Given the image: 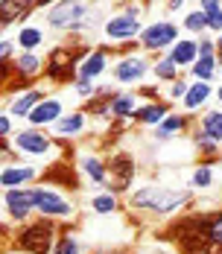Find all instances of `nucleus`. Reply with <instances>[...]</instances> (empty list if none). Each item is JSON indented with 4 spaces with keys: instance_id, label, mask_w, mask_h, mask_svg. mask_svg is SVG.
<instances>
[{
    "instance_id": "1",
    "label": "nucleus",
    "mask_w": 222,
    "mask_h": 254,
    "mask_svg": "<svg viewBox=\"0 0 222 254\" xmlns=\"http://www.w3.org/2000/svg\"><path fill=\"white\" fill-rule=\"evenodd\" d=\"M102 21L105 18H99V12L94 9V0H59L44 12L41 24L56 35H68L71 41L91 44V35L102 29Z\"/></svg>"
},
{
    "instance_id": "2",
    "label": "nucleus",
    "mask_w": 222,
    "mask_h": 254,
    "mask_svg": "<svg viewBox=\"0 0 222 254\" xmlns=\"http://www.w3.org/2000/svg\"><path fill=\"white\" fill-rule=\"evenodd\" d=\"M193 204L190 187H167V184H141L126 196V207L132 213H147V216H178Z\"/></svg>"
},
{
    "instance_id": "3",
    "label": "nucleus",
    "mask_w": 222,
    "mask_h": 254,
    "mask_svg": "<svg viewBox=\"0 0 222 254\" xmlns=\"http://www.w3.org/2000/svg\"><path fill=\"white\" fill-rule=\"evenodd\" d=\"M91 50L88 41H62L53 44L47 53V82L53 85H74L79 76V62L85 59V53Z\"/></svg>"
},
{
    "instance_id": "4",
    "label": "nucleus",
    "mask_w": 222,
    "mask_h": 254,
    "mask_svg": "<svg viewBox=\"0 0 222 254\" xmlns=\"http://www.w3.org/2000/svg\"><path fill=\"white\" fill-rule=\"evenodd\" d=\"M59 222L47 219V216H32L29 222L18 225L15 237H12V246L21 249L26 254H50L56 240H59Z\"/></svg>"
},
{
    "instance_id": "5",
    "label": "nucleus",
    "mask_w": 222,
    "mask_h": 254,
    "mask_svg": "<svg viewBox=\"0 0 222 254\" xmlns=\"http://www.w3.org/2000/svg\"><path fill=\"white\" fill-rule=\"evenodd\" d=\"M12 146L21 158H65V140H59L56 134H50L47 128H32V126H21L12 134Z\"/></svg>"
},
{
    "instance_id": "6",
    "label": "nucleus",
    "mask_w": 222,
    "mask_h": 254,
    "mask_svg": "<svg viewBox=\"0 0 222 254\" xmlns=\"http://www.w3.org/2000/svg\"><path fill=\"white\" fill-rule=\"evenodd\" d=\"M35 213L47 216L56 222H76L79 219V204L71 193L56 190L47 184H35Z\"/></svg>"
},
{
    "instance_id": "7",
    "label": "nucleus",
    "mask_w": 222,
    "mask_h": 254,
    "mask_svg": "<svg viewBox=\"0 0 222 254\" xmlns=\"http://www.w3.org/2000/svg\"><path fill=\"white\" fill-rule=\"evenodd\" d=\"M144 26H147V21L132 18V15L120 12V9H114V12L105 15V21H102L99 44L108 47V50H114V47H120V44H126V41H141Z\"/></svg>"
},
{
    "instance_id": "8",
    "label": "nucleus",
    "mask_w": 222,
    "mask_h": 254,
    "mask_svg": "<svg viewBox=\"0 0 222 254\" xmlns=\"http://www.w3.org/2000/svg\"><path fill=\"white\" fill-rule=\"evenodd\" d=\"M181 24L173 18H155L147 21L144 32H141V50L147 56H164V53L173 50V44L181 38Z\"/></svg>"
},
{
    "instance_id": "9",
    "label": "nucleus",
    "mask_w": 222,
    "mask_h": 254,
    "mask_svg": "<svg viewBox=\"0 0 222 254\" xmlns=\"http://www.w3.org/2000/svg\"><path fill=\"white\" fill-rule=\"evenodd\" d=\"M147 76H152V59L144 50L117 56L111 64V82L120 88H141L147 82Z\"/></svg>"
},
{
    "instance_id": "10",
    "label": "nucleus",
    "mask_w": 222,
    "mask_h": 254,
    "mask_svg": "<svg viewBox=\"0 0 222 254\" xmlns=\"http://www.w3.org/2000/svg\"><path fill=\"white\" fill-rule=\"evenodd\" d=\"M135 176H138V161L135 155L117 149V152L108 155V190L117 193V196H129L135 187Z\"/></svg>"
},
{
    "instance_id": "11",
    "label": "nucleus",
    "mask_w": 222,
    "mask_h": 254,
    "mask_svg": "<svg viewBox=\"0 0 222 254\" xmlns=\"http://www.w3.org/2000/svg\"><path fill=\"white\" fill-rule=\"evenodd\" d=\"M82 173H79V167H74L68 158H56V161H50V167H44V173H41V184H47V187H56V190H65V193H71L76 196L79 190H82Z\"/></svg>"
},
{
    "instance_id": "12",
    "label": "nucleus",
    "mask_w": 222,
    "mask_h": 254,
    "mask_svg": "<svg viewBox=\"0 0 222 254\" xmlns=\"http://www.w3.org/2000/svg\"><path fill=\"white\" fill-rule=\"evenodd\" d=\"M35 213V187H15V190H3V219L24 225Z\"/></svg>"
},
{
    "instance_id": "13",
    "label": "nucleus",
    "mask_w": 222,
    "mask_h": 254,
    "mask_svg": "<svg viewBox=\"0 0 222 254\" xmlns=\"http://www.w3.org/2000/svg\"><path fill=\"white\" fill-rule=\"evenodd\" d=\"M68 114V102H65V97H59V94H47L44 100L35 105V111L26 117V126L32 128H53L62 117Z\"/></svg>"
},
{
    "instance_id": "14",
    "label": "nucleus",
    "mask_w": 222,
    "mask_h": 254,
    "mask_svg": "<svg viewBox=\"0 0 222 254\" xmlns=\"http://www.w3.org/2000/svg\"><path fill=\"white\" fill-rule=\"evenodd\" d=\"M41 173H44V167H35V164H21V161L3 164V170H0V187L3 190L35 187V181L41 178Z\"/></svg>"
},
{
    "instance_id": "15",
    "label": "nucleus",
    "mask_w": 222,
    "mask_h": 254,
    "mask_svg": "<svg viewBox=\"0 0 222 254\" xmlns=\"http://www.w3.org/2000/svg\"><path fill=\"white\" fill-rule=\"evenodd\" d=\"M111 64H114L111 50H108V47H102V44H97V47H91V50L85 53V59L79 62V76H76V79L99 82L105 73H111Z\"/></svg>"
},
{
    "instance_id": "16",
    "label": "nucleus",
    "mask_w": 222,
    "mask_h": 254,
    "mask_svg": "<svg viewBox=\"0 0 222 254\" xmlns=\"http://www.w3.org/2000/svg\"><path fill=\"white\" fill-rule=\"evenodd\" d=\"M76 167L94 190H108V158H102L99 152H82Z\"/></svg>"
},
{
    "instance_id": "17",
    "label": "nucleus",
    "mask_w": 222,
    "mask_h": 254,
    "mask_svg": "<svg viewBox=\"0 0 222 254\" xmlns=\"http://www.w3.org/2000/svg\"><path fill=\"white\" fill-rule=\"evenodd\" d=\"M47 94H44V88L41 85H29V88H24V91H18V94H12V97H6V108L3 111H9L15 120H24L35 111V105L44 100Z\"/></svg>"
},
{
    "instance_id": "18",
    "label": "nucleus",
    "mask_w": 222,
    "mask_h": 254,
    "mask_svg": "<svg viewBox=\"0 0 222 254\" xmlns=\"http://www.w3.org/2000/svg\"><path fill=\"white\" fill-rule=\"evenodd\" d=\"M35 12H38V0H0V26L18 29L21 24L32 21Z\"/></svg>"
},
{
    "instance_id": "19",
    "label": "nucleus",
    "mask_w": 222,
    "mask_h": 254,
    "mask_svg": "<svg viewBox=\"0 0 222 254\" xmlns=\"http://www.w3.org/2000/svg\"><path fill=\"white\" fill-rule=\"evenodd\" d=\"M47 26L41 21H26L15 29V44H18V53H41V47H47Z\"/></svg>"
},
{
    "instance_id": "20",
    "label": "nucleus",
    "mask_w": 222,
    "mask_h": 254,
    "mask_svg": "<svg viewBox=\"0 0 222 254\" xmlns=\"http://www.w3.org/2000/svg\"><path fill=\"white\" fill-rule=\"evenodd\" d=\"M88 123H91V117H88V111H85V108H71V111H68L56 126L50 128V131H53L59 140H65V143H68V140H76L79 134H85V131H88Z\"/></svg>"
},
{
    "instance_id": "21",
    "label": "nucleus",
    "mask_w": 222,
    "mask_h": 254,
    "mask_svg": "<svg viewBox=\"0 0 222 254\" xmlns=\"http://www.w3.org/2000/svg\"><path fill=\"white\" fill-rule=\"evenodd\" d=\"M117 97V85H97V94L85 102V111L97 123H111V102Z\"/></svg>"
},
{
    "instance_id": "22",
    "label": "nucleus",
    "mask_w": 222,
    "mask_h": 254,
    "mask_svg": "<svg viewBox=\"0 0 222 254\" xmlns=\"http://www.w3.org/2000/svg\"><path fill=\"white\" fill-rule=\"evenodd\" d=\"M217 94V85L214 82H193L190 79V88L181 100V111L184 114H202L208 105H211V97Z\"/></svg>"
},
{
    "instance_id": "23",
    "label": "nucleus",
    "mask_w": 222,
    "mask_h": 254,
    "mask_svg": "<svg viewBox=\"0 0 222 254\" xmlns=\"http://www.w3.org/2000/svg\"><path fill=\"white\" fill-rule=\"evenodd\" d=\"M170 114H173V105H170V102L167 100H155V102H141L132 120H135V126L155 128V126H161Z\"/></svg>"
},
{
    "instance_id": "24",
    "label": "nucleus",
    "mask_w": 222,
    "mask_h": 254,
    "mask_svg": "<svg viewBox=\"0 0 222 254\" xmlns=\"http://www.w3.org/2000/svg\"><path fill=\"white\" fill-rule=\"evenodd\" d=\"M196 120H193V114H184V111H173L161 126L152 128V137L158 140V143H167V140H173V137H178L181 131H187V128L193 126Z\"/></svg>"
},
{
    "instance_id": "25",
    "label": "nucleus",
    "mask_w": 222,
    "mask_h": 254,
    "mask_svg": "<svg viewBox=\"0 0 222 254\" xmlns=\"http://www.w3.org/2000/svg\"><path fill=\"white\" fill-rule=\"evenodd\" d=\"M167 56L173 59V62L178 64V67H181V70H184V73H187V70H190V67H193V64L199 62V38L181 35V38H178V41L173 44V50L167 53Z\"/></svg>"
},
{
    "instance_id": "26",
    "label": "nucleus",
    "mask_w": 222,
    "mask_h": 254,
    "mask_svg": "<svg viewBox=\"0 0 222 254\" xmlns=\"http://www.w3.org/2000/svg\"><path fill=\"white\" fill-rule=\"evenodd\" d=\"M181 76H184V70L175 64L167 53L152 59V79H155L158 85H170V82H175V79H181Z\"/></svg>"
},
{
    "instance_id": "27",
    "label": "nucleus",
    "mask_w": 222,
    "mask_h": 254,
    "mask_svg": "<svg viewBox=\"0 0 222 254\" xmlns=\"http://www.w3.org/2000/svg\"><path fill=\"white\" fill-rule=\"evenodd\" d=\"M217 176H220V167L217 161H202L190 170V190H211L217 184Z\"/></svg>"
},
{
    "instance_id": "28",
    "label": "nucleus",
    "mask_w": 222,
    "mask_h": 254,
    "mask_svg": "<svg viewBox=\"0 0 222 254\" xmlns=\"http://www.w3.org/2000/svg\"><path fill=\"white\" fill-rule=\"evenodd\" d=\"M190 143H193V149H196L205 161H217L222 152V143H217L214 137H208L205 131H202V126L199 123H193L190 126Z\"/></svg>"
},
{
    "instance_id": "29",
    "label": "nucleus",
    "mask_w": 222,
    "mask_h": 254,
    "mask_svg": "<svg viewBox=\"0 0 222 254\" xmlns=\"http://www.w3.org/2000/svg\"><path fill=\"white\" fill-rule=\"evenodd\" d=\"M138 105H141L138 91H117V97L111 102V117H114V120H132L135 111H138ZM132 123H135V120H132Z\"/></svg>"
},
{
    "instance_id": "30",
    "label": "nucleus",
    "mask_w": 222,
    "mask_h": 254,
    "mask_svg": "<svg viewBox=\"0 0 222 254\" xmlns=\"http://www.w3.org/2000/svg\"><path fill=\"white\" fill-rule=\"evenodd\" d=\"M117 207H120V196L111 190H97L88 196V210L94 216H111V213H117Z\"/></svg>"
},
{
    "instance_id": "31",
    "label": "nucleus",
    "mask_w": 222,
    "mask_h": 254,
    "mask_svg": "<svg viewBox=\"0 0 222 254\" xmlns=\"http://www.w3.org/2000/svg\"><path fill=\"white\" fill-rule=\"evenodd\" d=\"M187 79H193V82H214L217 85V79H220L217 56H199V62L187 70Z\"/></svg>"
},
{
    "instance_id": "32",
    "label": "nucleus",
    "mask_w": 222,
    "mask_h": 254,
    "mask_svg": "<svg viewBox=\"0 0 222 254\" xmlns=\"http://www.w3.org/2000/svg\"><path fill=\"white\" fill-rule=\"evenodd\" d=\"M181 32L184 35H190V38H202V35H208V15L202 12V9H187L184 15H181Z\"/></svg>"
},
{
    "instance_id": "33",
    "label": "nucleus",
    "mask_w": 222,
    "mask_h": 254,
    "mask_svg": "<svg viewBox=\"0 0 222 254\" xmlns=\"http://www.w3.org/2000/svg\"><path fill=\"white\" fill-rule=\"evenodd\" d=\"M202 131L208 134V137H214L217 143H222V108H205L202 114H199L196 120Z\"/></svg>"
},
{
    "instance_id": "34",
    "label": "nucleus",
    "mask_w": 222,
    "mask_h": 254,
    "mask_svg": "<svg viewBox=\"0 0 222 254\" xmlns=\"http://www.w3.org/2000/svg\"><path fill=\"white\" fill-rule=\"evenodd\" d=\"M50 254H85L82 237H79L74 228H65L62 234H59V240H56V246H53Z\"/></svg>"
},
{
    "instance_id": "35",
    "label": "nucleus",
    "mask_w": 222,
    "mask_h": 254,
    "mask_svg": "<svg viewBox=\"0 0 222 254\" xmlns=\"http://www.w3.org/2000/svg\"><path fill=\"white\" fill-rule=\"evenodd\" d=\"M167 91H164V100L170 102H178L181 105V100H184V94H187V88H190V79L187 76H181V79H175V82H170V85H164Z\"/></svg>"
},
{
    "instance_id": "36",
    "label": "nucleus",
    "mask_w": 222,
    "mask_h": 254,
    "mask_svg": "<svg viewBox=\"0 0 222 254\" xmlns=\"http://www.w3.org/2000/svg\"><path fill=\"white\" fill-rule=\"evenodd\" d=\"M208 237H211V246L222 249V207L211 210V222H208Z\"/></svg>"
},
{
    "instance_id": "37",
    "label": "nucleus",
    "mask_w": 222,
    "mask_h": 254,
    "mask_svg": "<svg viewBox=\"0 0 222 254\" xmlns=\"http://www.w3.org/2000/svg\"><path fill=\"white\" fill-rule=\"evenodd\" d=\"M97 85L99 82H88V79H76L74 85H71V91H74V97L76 100H82V102H88L94 94H97Z\"/></svg>"
},
{
    "instance_id": "38",
    "label": "nucleus",
    "mask_w": 222,
    "mask_h": 254,
    "mask_svg": "<svg viewBox=\"0 0 222 254\" xmlns=\"http://www.w3.org/2000/svg\"><path fill=\"white\" fill-rule=\"evenodd\" d=\"M138 254H178V249H175L173 243H167L164 237H158L155 243H149V246H144Z\"/></svg>"
},
{
    "instance_id": "39",
    "label": "nucleus",
    "mask_w": 222,
    "mask_h": 254,
    "mask_svg": "<svg viewBox=\"0 0 222 254\" xmlns=\"http://www.w3.org/2000/svg\"><path fill=\"white\" fill-rule=\"evenodd\" d=\"M117 9L126 12V15H132V18H141V21H144V15H147V3H141V0H123Z\"/></svg>"
},
{
    "instance_id": "40",
    "label": "nucleus",
    "mask_w": 222,
    "mask_h": 254,
    "mask_svg": "<svg viewBox=\"0 0 222 254\" xmlns=\"http://www.w3.org/2000/svg\"><path fill=\"white\" fill-rule=\"evenodd\" d=\"M15 56H18L15 38H12V35H3V38H0V62H9V59H15Z\"/></svg>"
},
{
    "instance_id": "41",
    "label": "nucleus",
    "mask_w": 222,
    "mask_h": 254,
    "mask_svg": "<svg viewBox=\"0 0 222 254\" xmlns=\"http://www.w3.org/2000/svg\"><path fill=\"white\" fill-rule=\"evenodd\" d=\"M138 97H141V102H155V100H164V94H161V88L158 85H141L138 88Z\"/></svg>"
},
{
    "instance_id": "42",
    "label": "nucleus",
    "mask_w": 222,
    "mask_h": 254,
    "mask_svg": "<svg viewBox=\"0 0 222 254\" xmlns=\"http://www.w3.org/2000/svg\"><path fill=\"white\" fill-rule=\"evenodd\" d=\"M199 56H220V50H217V35H202L199 38Z\"/></svg>"
},
{
    "instance_id": "43",
    "label": "nucleus",
    "mask_w": 222,
    "mask_h": 254,
    "mask_svg": "<svg viewBox=\"0 0 222 254\" xmlns=\"http://www.w3.org/2000/svg\"><path fill=\"white\" fill-rule=\"evenodd\" d=\"M15 117L9 114V111H3L0 114V140H6V137H12L15 134V123H12Z\"/></svg>"
},
{
    "instance_id": "44",
    "label": "nucleus",
    "mask_w": 222,
    "mask_h": 254,
    "mask_svg": "<svg viewBox=\"0 0 222 254\" xmlns=\"http://www.w3.org/2000/svg\"><path fill=\"white\" fill-rule=\"evenodd\" d=\"M164 9L167 12H187V0H164Z\"/></svg>"
},
{
    "instance_id": "45",
    "label": "nucleus",
    "mask_w": 222,
    "mask_h": 254,
    "mask_svg": "<svg viewBox=\"0 0 222 254\" xmlns=\"http://www.w3.org/2000/svg\"><path fill=\"white\" fill-rule=\"evenodd\" d=\"M196 6L202 12H217V9H222V0H196Z\"/></svg>"
},
{
    "instance_id": "46",
    "label": "nucleus",
    "mask_w": 222,
    "mask_h": 254,
    "mask_svg": "<svg viewBox=\"0 0 222 254\" xmlns=\"http://www.w3.org/2000/svg\"><path fill=\"white\" fill-rule=\"evenodd\" d=\"M214 100H217V108H222V79L217 82V94H214Z\"/></svg>"
},
{
    "instance_id": "47",
    "label": "nucleus",
    "mask_w": 222,
    "mask_h": 254,
    "mask_svg": "<svg viewBox=\"0 0 222 254\" xmlns=\"http://www.w3.org/2000/svg\"><path fill=\"white\" fill-rule=\"evenodd\" d=\"M196 254H222V249H217V246H211V249H205V252H196Z\"/></svg>"
},
{
    "instance_id": "48",
    "label": "nucleus",
    "mask_w": 222,
    "mask_h": 254,
    "mask_svg": "<svg viewBox=\"0 0 222 254\" xmlns=\"http://www.w3.org/2000/svg\"><path fill=\"white\" fill-rule=\"evenodd\" d=\"M94 254H123V252H117V249H97Z\"/></svg>"
},
{
    "instance_id": "49",
    "label": "nucleus",
    "mask_w": 222,
    "mask_h": 254,
    "mask_svg": "<svg viewBox=\"0 0 222 254\" xmlns=\"http://www.w3.org/2000/svg\"><path fill=\"white\" fill-rule=\"evenodd\" d=\"M3 254H26V252H21V249H15V246H9V249H6Z\"/></svg>"
},
{
    "instance_id": "50",
    "label": "nucleus",
    "mask_w": 222,
    "mask_h": 254,
    "mask_svg": "<svg viewBox=\"0 0 222 254\" xmlns=\"http://www.w3.org/2000/svg\"><path fill=\"white\" fill-rule=\"evenodd\" d=\"M217 50L222 53V32H220V35H217Z\"/></svg>"
},
{
    "instance_id": "51",
    "label": "nucleus",
    "mask_w": 222,
    "mask_h": 254,
    "mask_svg": "<svg viewBox=\"0 0 222 254\" xmlns=\"http://www.w3.org/2000/svg\"><path fill=\"white\" fill-rule=\"evenodd\" d=\"M217 62H220V76H222V53L217 56Z\"/></svg>"
},
{
    "instance_id": "52",
    "label": "nucleus",
    "mask_w": 222,
    "mask_h": 254,
    "mask_svg": "<svg viewBox=\"0 0 222 254\" xmlns=\"http://www.w3.org/2000/svg\"><path fill=\"white\" fill-rule=\"evenodd\" d=\"M141 3H149V0H141Z\"/></svg>"
}]
</instances>
